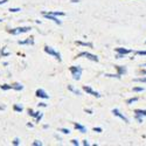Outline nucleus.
<instances>
[{
    "mask_svg": "<svg viewBox=\"0 0 146 146\" xmlns=\"http://www.w3.org/2000/svg\"><path fill=\"white\" fill-rule=\"evenodd\" d=\"M13 109H14V111L15 112H22V106H20V105H18V104H14V106H13Z\"/></svg>",
    "mask_w": 146,
    "mask_h": 146,
    "instance_id": "obj_18",
    "label": "nucleus"
},
{
    "mask_svg": "<svg viewBox=\"0 0 146 146\" xmlns=\"http://www.w3.org/2000/svg\"><path fill=\"white\" fill-rule=\"evenodd\" d=\"M135 113L140 117H146V110H135Z\"/></svg>",
    "mask_w": 146,
    "mask_h": 146,
    "instance_id": "obj_17",
    "label": "nucleus"
},
{
    "mask_svg": "<svg viewBox=\"0 0 146 146\" xmlns=\"http://www.w3.org/2000/svg\"><path fill=\"white\" fill-rule=\"evenodd\" d=\"M0 54H1L3 56H9V53L5 52V48H3V49H1V52H0Z\"/></svg>",
    "mask_w": 146,
    "mask_h": 146,
    "instance_id": "obj_28",
    "label": "nucleus"
},
{
    "mask_svg": "<svg viewBox=\"0 0 146 146\" xmlns=\"http://www.w3.org/2000/svg\"><path fill=\"white\" fill-rule=\"evenodd\" d=\"M83 90L86 91L87 94H89V95H92V96H95V97H97V98H100L101 97V95H100V92H97V91H94L90 87H88V86H84L83 87Z\"/></svg>",
    "mask_w": 146,
    "mask_h": 146,
    "instance_id": "obj_6",
    "label": "nucleus"
},
{
    "mask_svg": "<svg viewBox=\"0 0 146 146\" xmlns=\"http://www.w3.org/2000/svg\"><path fill=\"white\" fill-rule=\"evenodd\" d=\"M12 89L20 91V90H22V89H23V86H21L20 83H14V84H12Z\"/></svg>",
    "mask_w": 146,
    "mask_h": 146,
    "instance_id": "obj_14",
    "label": "nucleus"
},
{
    "mask_svg": "<svg viewBox=\"0 0 146 146\" xmlns=\"http://www.w3.org/2000/svg\"><path fill=\"white\" fill-rule=\"evenodd\" d=\"M8 1V0H0V5H4V4H6Z\"/></svg>",
    "mask_w": 146,
    "mask_h": 146,
    "instance_id": "obj_37",
    "label": "nucleus"
},
{
    "mask_svg": "<svg viewBox=\"0 0 146 146\" xmlns=\"http://www.w3.org/2000/svg\"><path fill=\"white\" fill-rule=\"evenodd\" d=\"M19 11H21V8H9V12H12V13H17Z\"/></svg>",
    "mask_w": 146,
    "mask_h": 146,
    "instance_id": "obj_30",
    "label": "nucleus"
},
{
    "mask_svg": "<svg viewBox=\"0 0 146 146\" xmlns=\"http://www.w3.org/2000/svg\"><path fill=\"white\" fill-rule=\"evenodd\" d=\"M58 131L62 132V133H64V135H69V133H70V130H69V129H60Z\"/></svg>",
    "mask_w": 146,
    "mask_h": 146,
    "instance_id": "obj_24",
    "label": "nucleus"
},
{
    "mask_svg": "<svg viewBox=\"0 0 146 146\" xmlns=\"http://www.w3.org/2000/svg\"><path fill=\"white\" fill-rule=\"evenodd\" d=\"M135 118L139 121V123H143V117H140V116H137V115H136V117H135Z\"/></svg>",
    "mask_w": 146,
    "mask_h": 146,
    "instance_id": "obj_33",
    "label": "nucleus"
},
{
    "mask_svg": "<svg viewBox=\"0 0 146 146\" xmlns=\"http://www.w3.org/2000/svg\"><path fill=\"white\" fill-rule=\"evenodd\" d=\"M138 100H139L138 97H132V98H130V100H127V101H126V104H132V103L137 102Z\"/></svg>",
    "mask_w": 146,
    "mask_h": 146,
    "instance_id": "obj_19",
    "label": "nucleus"
},
{
    "mask_svg": "<svg viewBox=\"0 0 146 146\" xmlns=\"http://www.w3.org/2000/svg\"><path fill=\"white\" fill-rule=\"evenodd\" d=\"M83 145H84V146H89L90 144H89V141H88V140H83Z\"/></svg>",
    "mask_w": 146,
    "mask_h": 146,
    "instance_id": "obj_35",
    "label": "nucleus"
},
{
    "mask_svg": "<svg viewBox=\"0 0 146 146\" xmlns=\"http://www.w3.org/2000/svg\"><path fill=\"white\" fill-rule=\"evenodd\" d=\"M32 145H33V146H42V143H41L40 140H35V141H33Z\"/></svg>",
    "mask_w": 146,
    "mask_h": 146,
    "instance_id": "obj_26",
    "label": "nucleus"
},
{
    "mask_svg": "<svg viewBox=\"0 0 146 146\" xmlns=\"http://www.w3.org/2000/svg\"><path fill=\"white\" fill-rule=\"evenodd\" d=\"M115 50H116L117 54H123V55H127V54L132 53L131 49H126V48H116Z\"/></svg>",
    "mask_w": 146,
    "mask_h": 146,
    "instance_id": "obj_9",
    "label": "nucleus"
},
{
    "mask_svg": "<svg viewBox=\"0 0 146 146\" xmlns=\"http://www.w3.org/2000/svg\"><path fill=\"white\" fill-rule=\"evenodd\" d=\"M19 44H33L34 43V40L33 38H28L27 40H23V41H18Z\"/></svg>",
    "mask_w": 146,
    "mask_h": 146,
    "instance_id": "obj_12",
    "label": "nucleus"
},
{
    "mask_svg": "<svg viewBox=\"0 0 146 146\" xmlns=\"http://www.w3.org/2000/svg\"><path fill=\"white\" fill-rule=\"evenodd\" d=\"M71 3H80V0H70Z\"/></svg>",
    "mask_w": 146,
    "mask_h": 146,
    "instance_id": "obj_42",
    "label": "nucleus"
},
{
    "mask_svg": "<svg viewBox=\"0 0 146 146\" xmlns=\"http://www.w3.org/2000/svg\"><path fill=\"white\" fill-rule=\"evenodd\" d=\"M145 43H146V41H145Z\"/></svg>",
    "mask_w": 146,
    "mask_h": 146,
    "instance_id": "obj_45",
    "label": "nucleus"
},
{
    "mask_svg": "<svg viewBox=\"0 0 146 146\" xmlns=\"http://www.w3.org/2000/svg\"><path fill=\"white\" fill-rule=\"evenodd\" d=\"M5 108H6L5 105H0V110H5Z\"/></svg>",
    "mask_w": 146,
    "mask_h": 146,
    "instance_id": "obj_40",
    "label": "nucleus"
},
{
    "mask_svg": "<svg viewBox=\"0 0 146 146\" xmlns=\"http://www.w3.org/2000/svg\"><path fill=\"white\" fill-rule=\"evenodd\" d=\"M0 89H3V90H9V89H12V86H8V84H4V86H0Z\"/></svg>",
    "mask_w": 146,
    "mask_h": 146,
    "instance_id": "obj_22",
    "label": "nucleus"
},
{
    "mask_svg": "<svg viewBox=\"0 0 146 146\" xmlns=\"http://www.w3.org/2000/svg\"><path fill=\"white\" fill-rule=\"evenodd\" d=\"M87 57L88 60H90V61H94V62H98V56H96V55H94V54H91V53H88V52H82V53H80L78 55H77V57Z\"/></svg>",
    "mask_w": 146,
    "mask_h": 146,
    "instance_id": "obj_3",
    "label": "nucleus"
},
{
    "mask_svg": "<svg viewBox=\"0 0 146 146\" xmlns=\"http://www.w3.org/2000/svg\"><path fill=\"white\" fill-rule=\"evenodd\" d=\"M29 31H32L31 27H18V28H14V29H11L9 33L12 35H18V34H22V33H27Z\"/></svg>",
    "mask_w": 146,
    "mask_h": 146,
    "instance_id": "obj_4",
    "label": "nucleus"
},
{
    "mask_svg": "<svg viewBox=\"0 0 146 146\" xmlns=\"http://www.w3.org/2000/svg\"><path fill=\"white\" fill-rule=\"evenodd\" d=\"M133 91H135V92H143V91H144V88L136 87V88H133Z\"/></svg>",
    "mask_w": 146,
    "mask_h": 146,
    "instance_id": "obj_25",
    "label": "nucleus"
},
{
    "mask_svg": "<svg viewBox=\"0 0 146 146\" xmlns=\"http://www.w3.org/2000/svg\"><path fill=\"white\" fill-rule=\"evenodd\" d=\"M141 67H146V63H145V64H144V66H141Z\"/></svg>",
    "mask_w": 146,
    "mask_h": 146,
    "instance_id": "obj_43",
    "label": "nucleus"
},
{
    "mask_svg": "<svg viewBox=\"0 0 146 146\" xmlns=\"http://www.w3.org/2000/svg\"><path fill=\"white\" fill-rule=\"evenodd\" d=\"M12 144H13V145H15V146H17V145H20V140H19L18 138H15L13 141H12Z\"/></svg>",
    "mask_w": 146,
    "mask_h": 146,
    "instance_id": "obj_31",
    "label": "nucleus"
},
{
    "mask_svg": "<svg viewBox=\"0 0 146 146\" xmlns=\"http://www.w3.org/2000/svg\"><path fill=\"white\" fill-rule=\"evenodd\" d=\"M35 95L38 96V97H40V98H43V100H48V98H49V96L47 95V92L43 89H38V90H36V92H35Z\"/></svg>",
    "mask_w": 146,
    "mask_h": 146,
    "instance_id": "obj_8",
    "label": "nucleus"
},
{
    "mask_svg": "<svg viewBox=\"0 0 146 146\" xmlns=\"http://www.w3.org/2000/svg\"><path fill=\"white\" fill-rule=\"evenodd\" d=\"M112 113H113L115 116H117L118 118H120L121 120H124L126 124L129 123V119H127V118H126V117H125L124 115H121V113H120V111L118 110V109H113V110H112Z\"/></svg>",
    "mask_w": 146,
    "mask_h": 146,
    "instance_id": "obj_7",
    "label": "nucleus"
},
{
    "mask_svg": "<svg viewBox=\"0 0 146 146\" xmlns=\"http://www.w3.org/2000/svg\"><path fill=\"white\" fill-rule=\"evenodd\" d=\"M38 105H39V106H43V108H46V106H47V104H46V103H40V104H38Z\"/></svg>",
    "mask_w": 146,
    "mask_h": 146,
    "instance_id": "obj_38",
    "label": "nucleus"
},
{
    "mask_svg": "<svg viewBox=\"0 0 146 146\" xmlns=\"http://www.w3.org/2000/svg\"><path fill=\"white\" fill-rule=\"evenodd\" d=\"M27 126H28V127H33V124H32V123H27Z\"/></svg>",
    "mask_w": 146,
    "mask_h": 146,
    "instance_id": "obj_41",
    "label": "nucleus"
},
{
    "mask_svg": "<svg viewBox=\"0 0 146 146\" xmlns=\"http://www.w3.org/2000/svg\"><path fill=\"white\" fill-rule=\"evenodd\" d=\"M137 55H141V56H146V50H138L136 52Z\"/></svg>",
    "mask_w": 146,
    "mask_h": 146,
    "instance_id": "obj_27",
    "label": "nucleus"
},
{
    "mask_svg": "<svg viewBox=\"0 0 146 146\" xmlns=\"http://www.w3.org/2000/svg\"><path fill=\"white\" fill-rule=\"evenodd\" d=\"M42 14H43V17L46 18V19H48V20H52V21H54L55 23H56V25H61V23H62V22H61L55 15H53V14H49V13H46V12H42Z\"/></svg>",
    "mask_w": 146,
    "mask_h": 146,
    "instance_id": "obj_5",
    "label": "nucleus"
},
{
    "mask_svg": "<svg viewBox=\"0 0 146 146\" xmlns=\"http://www.w3.org/2000/svg\"><path fill=\"white\" fill-rule=\"evenodd\" d=\"M86 112L89 115H92V110H90V109H86Z\"/></svg>",
    "mask_w": 146,
    "mask_h": 146,
    "instance_id": "obj_36",
    "label": "nucleus"
},
{
    "mask_svg": "<svg viewBox=\"0 0 146 146\" xmlns=\"http://www.w3.org/2000/svg\"><path fill=\"white\" fill-rule=\"evenodd\" d=\"M49 14H53V15H55V17H57V15H60V17L66 15L63 12H49Z\"/></svg>",
    "mask_w": 146,
    "mask_h": 146,
    "instance_id": "obj_20",
    "label": "nucleus"
},
{
    "mask_svg": "<svg viewBox=\"0 0 146 146\" xmlns=\"http://www.w3.org/2000/svg\"><path fill=\"white\" fill-rule=\"evenodd\" d=\"M74 126H75V129L78 130L81 133H86V132H87V127L83 126V125H81V124H78V123H75Z\"/></svg>",
    "mask_w": 146,
    "mask_h": 146,
    "instance_id": "obj_11",
    "label": "nucleus"
},
{
    "mask_svg": "<svg viewBox=\"0 0 146 146\" xmlns=\"http://www.w3.org/2000/svg\"><path fill=\"white\" fill-rule=\"evenodd\" d=\"M94 131L97 132V133H101L103 130H102V127H94Z\"/></svg>",
    "mask_w": 146,
    "mask_h": 146,
    "instance_id": "obj_32",
    "label": "nucleus"
},
{
    "mask_svg": "<svg viewBox=\"0 0 146 146\" xmlns=\"http://www.w3.org/2000/svg\"><path fill=\"white\" fill-rule=\"evenodd\" d=\"M135 82H140V83H146V77H140V78H135Z\"/></svg>",
    "mask_w": 146,
    "mask_h": 146,
    "instance_id": "obj_23",
    "label": "nucleus"
},
{
    "mask_svg": "<svg viewBox=\"0 0 146 146\" xmlns=\"http://www.w3.org/2000/svg\"><path fill=\"white\" fill-rule=\"evenodd\" d=\"M115 68L117 69V74L118 75H125L126 74V72H127V70H126V67H123V66H115Z\"/></svg>",
    "mask_w": 146,
    "mask_h": 146,
    "instance_id": "obj_10",
    "label": "nucleus"
},
{
    "mask_svg": "<svg viewBox=\"0 0 146 146\" xmlns=\"http://www.w3.org/2000/svg\"><path fill=\"white\" fill-rule=\"evenodd\" d=\"M70 72H71V76L75 81H78L81 78V75H82V68L80 66H71L69 68Z\"/></svg>",
    "mask_w": 146,
    "mask_h": 146,
    "instance_id": "obj_1",
    "label": "nucleus"
},
{
    "mask_svg": "<svg viewBox=\"0 0 146 146\" xmlns=\"http://www.w3.org/2000/svg\"><path fill=\"white\" fill-rule=\"evenodd\" d=\"M44 52L47 53V54H49V55H52V56H54L57 61H62V57H61V54L58 53V52H56L54 48H52V47H49V46H44Z\"/></svg>",
    "mask_w": 146,
    "mask_h": 146,
    "instance_id": "obj_2",
    "label": "nucleus"
},
{
    "mask_svg": "<svg viewBox=\"0 0 146 146\" xmlns=\"http://www.w3.org/2000/svg\"><path fill=\"white\" fill-rule=\"evenodd\" d=\"M42 117H43V113H42V112H41V113H40V116H39V117H36V121H40V120H41V119H42Z\"/></svg>",
    "mask_w": 146,
    "mask_h": 146,
    "instance_id": "obj_34",
    "label": "nucleus"
},
{
    "mask_svg": "<svg viewBox=\"0 0 146 146\" xmlns=\"http://www.w3.org/2000/svg\"><path fill=\"white\" fill-rule=\"evenodd\" d=\"M28 113H29V116H32V117H35V118H36V117H39V116H40V113H41V112H40V111L34 112V111L32 110V109H28Z\"/></svg>",
    "mask_w": 146,
    "mask_h": 146,
    "instance_id": "obj_16",
    "label": "nucleus"
},
{
    "mask_svg": "<svg viewBox=\"0 0 146 146\" xmlns=\"http://www.w3.org/2000/svg\"><path fill=\"white\" fill-rule=\"evenodd\" d=\"M76 43H77L78 46H83V47H89V48H92V47H94V44L90 43V42H81V41H76Z\"/></svg>",
    "mask_w": 146,
    "mask_h": 146,
    "instance_id": "obj_15",
    "label": "nucleus"
},
{
    "mask_svg": "<svg viewBox=\"0 0 146 146\" xmlns=\"http://www.w3.org/2000/svg\"><path fill=\"white\" fill-rule=\"evenodd\" d=\"M68 90H70L71 92H74V94H75V95H77V96H81V95H82L80 90L75 89V88H74V87H72V86H68Z\"/></svg>",
    "mask_w": 146,
    "mask_h": 146,
    "instance_id": "obj_13",
    "label": "nucleus"
},
{
    "mask_svg": "<svg viewBox=\"0 0 146 146\" xmlns=\"http://www.w3.org/2000/svg\"><path fill=\"white\" fill-rule=\"evenodd\" d=\"M0 22H3V19H0Z\"/></svg>",
    "mask_w": 146,
    "mask_h": 146,
    "instance_id": "obj_44",
    "label": "nucleus"
},
{
    "mask_svg": "<svg viewBox=\"0 0 146 146\" xmlns=\"http://www.w3.org/2000/svg\"><path fill=\"white\" fill-rule=\"evenodd\" d=\"M105 76L106 77H116V78H118V80H120V75H118V74H105Z\"/></svg>",
    "mask_w": 146,
    "mask_h": 146,
    "instance_id": "obj_21",
    "label": "nucleus"
},
{
    "mask_svg": "<svg viewBox=\"0 0 146 146\" xmlns=\"http://www.w3.org/2000/svg\"><path fill=\"white\" fill-rule=\"evenodd\" d=\"M70 141H71V144H72V145H76V146H78V145H80V143H78V140H77V139H71Z\"/></svg>",
    "mask_w": 146,
    "mask_h": 146,
    "instance_id": "obj_29",
    "label": "nucleus"
},
{
    "mask_svg": "<svg viewBox=\"0 0 146 146\" xmlns=\"http://www.w3.org/2000/svg\"><path fill=\"white\" fill-rule=\"evenodd\" d=\"M140 74H141V75H146V70H141Z\"/></svg>",
    "mask_w": 146,
    "mask_h": 146,
    "instance_id": "obj_39",
    "label": "nucleus"
}]
</instances>
